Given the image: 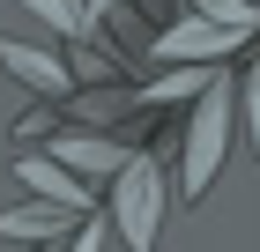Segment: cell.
<instances>
[{"instance_id":"1","label":"cell","mask_w":260,"mask_h":252,"mask_svg":"<svg viewBox=\"0 0 260 252\" xmlns=\"http://www.w3.org/2000/svg\"><path fill=\"white\" fill-rule=\"evenodd\" d=\"M223 141H231V89L208 82L193 126H186V163H179V193H186V200L208 193V178H216V163H223Z\"/></svg>"},{"instance_id":"2","label":"cell","mask_w":260,"mask_h":252,"mask_svg":"<svg viewBox=\"0 0 260 252\" xmlns=\"http://www.w3.org/2000/svg\"><path fill=\"white\" fill-rule=\"evenodd\" d=\"M112 215H119V230L134 252H156V223H164V171L149 156H134L119 171V193H112Z\"/></svg>"},{"instance_id":"3","label":"cell","mask_w":260,"mask_h":252,"mask_svg":"<svg viewBox=\"0 0 260 252\" xmlns=\"http://www.w3.org/2000/svg\"><path fill=\"white\" fill-rule=\"evenodd\" d=\"M238 30H216V22H179V30H164L156 38V59H223V52H238Z\"/></svg>"},{"instance_id":"4","label":"cell","mask_w":260,"mask_h":252,"mask_svg":"<svg viewBox=\"0 0 260 252\" xmlns=\"http://www.w3.org/2000/svg\"><path fill=\"white\" fill-rule=\"evenodd\" d=\"M52 156H60L67 171H82V178H119L126 163H134V156H126V149H119L112 134H67V141H60Z\"/></svg>"},{"instance_id":"5","label":"cell","mask_w":260,"mask_h":252,"mask_svg":"<svg viewBox=\"0 0 260 252\" xmlns=\"http://www.w3.org/2000/svg\"><path fill=\"white\" fill-rule=\"evenodd\" d=\"M0 59H8V67H15L22 82H38V89H52V97H67V89H75V82H67V67H60L52 52H30V45L0 38Z\"/></svg>"},{"instance_id":"6","label":"cell","mask_w":260,"mask_h":252,"mask_svg":"<svg viewBox=\"0 0 260 252\" xmlns=\"http://www.w3.org/2000/svg\"><path fill=\"white\" fill-rule=\"evenodd\" d=\"M22 178H30L38 193L67 200V208H82V200H89V193H82V186H75V178H60V171H52V163H45V156H22Z\"/></svg>"},{"instance_id":"7","label":"cell","mask_w":260,"mask_h":252,"mask_svg":"<svg viewBox=\"0 0 260 252\" xmlns=\"http://www.w3.org/2000/svg\"><path fill=\"white\" fill-rule=\"evenodd\" d=\"M60 223H67V215H52V208H22V215H0V230H60Z\"/></svg>"},{"instance_id":"8","label":"cell","mask_w":260,"mask_h":252,"mask_svg":"<svg viewBox=\"0 0 260 252\" xmlns=\"http://www.w3.org/2000/svg\"><path fill=\"white\" fill-rule=\"evenodd\" d=\"M30 8H38L45 22H60V30H75V22H82V15H75V0H30Z\"/></svg>"},{"instance_id":"9","label":"cell","mask_w":260,"mask_h":252,"mask_svg":"<svg viewBox=\"0 0 260 252\" xmlns=\"http://www.w3.org/2000/svg\"><path fill=\"white\" fill-rule=\"evenodd\" d=\"M245 112H253V149H260V67H253V82H245Z\"/></svg>"},{"instance_id":"10","label":"cell","mask_w":260,"mask_h":252,"mask_svg":"<svg viewBox=\"0 0 260 252\" xmlns=\"http://www.w3.org/2000/svg\"><path fill=\"white\" fill-rule=\"evenodd\" d=\"M97 237H104V223H97V230H82V245H75V252H97Z\"/></svg>"},{"instance_id":"11","label":"cell","mask_w":260,"mask_h":252,"mask_svg":"<svg viewBox=\"0 0 260 252\" xmlns=\"http://www.w3.org/2000/svg\"><path fill=\"white\" fill-rule=\"evenodd\" d=\"M97 8H112V0H89V15H97Z\"/></svg>"}]
</instances>
